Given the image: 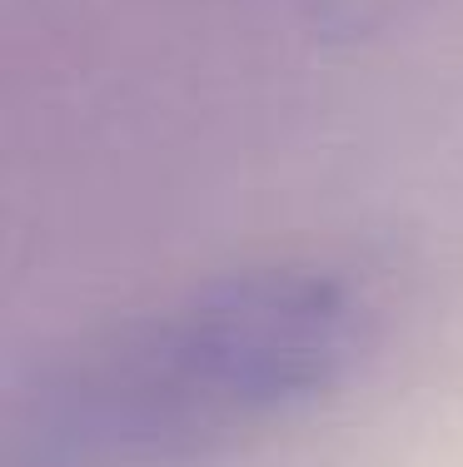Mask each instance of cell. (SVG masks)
Returning a JSON list of instances; mask_svg holds the SVG:
<instances>
[{
	"label": "cell",
	"instance_id": "6da1fadb",
	"mask_svg": "<svg viewBox=\"0 0 463 467\" xmlns=\"http://www.w3.org/2000/svg\"><path fill=\"white\" fill-rule=\"evenodd\" d=\"M369 343L344 274H219L60 358L16 413V467H164L324 398Z\"/></svg>",
	"mask_w": 463,
	"mask_h": 467
}]
</instances>
